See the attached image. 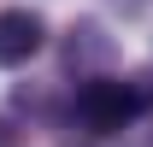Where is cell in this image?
Masks as SVG:
<instances>
[{
  "mask_svg": "<svg viewBox=\"0 0 153 147\" xmlns=\"http://www.w3.org/2000/svg\"><path fill=\"white\" fill-rule=\"evenodd\" d=\"M153 112V71H130V76H88L71 94V124L82 135H112V129L135 124Z\"/></svg>",
  "mask_w": 153,
  "mask_h": 147,
  "instance_id": "1",
  "label": "cell"
},
{
  "mask_svg": "<svg viewBox=\"0 0 153 147\" xmlns=\"http://www.w3.org/2000/svg\"><path fill=\"white\" fill-rule=\"evenodd\" d=\"M41 41H47L41 12H30V6H6V12H0V71L30 65V59L41 53Z\"/></svg>",
  "mask_w": 153,
  "mask_h": 147,
  "instance_id": "2",
  "label": "cell"
},
{
  "mask_svg": "<svg viewBox=\"0 0 153 147\" xmlns=\"http://www.w3.org/2000/svg\"><path fill=\"white\" fill-rule=\"evenodd\" d=\"M112 36H106V30H100L94 18H82V24H71V36H65V71L76 76V82H88V76H100V65H112Z\"/></svg>",
  "mask_w": 153,
  "mask_h": 147,
  "instance_id": "3",
  "label": "cell"
},
{
  "mask_svg": "<svg viewBox=\"0 0 153 147\" xmlns=\"http://www.w3.org/2000/svg\"><path fill=\"white\" fill-rule=\"evenodd\" d=\"M0 147H18V129L6 124V118H0Z\"/></svg>",
  "mask_w": 153,
  "mask_h": 147,
  "instance_id": "4",
  "label": "cell"
}]
</instances>
